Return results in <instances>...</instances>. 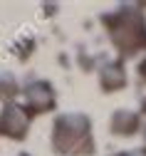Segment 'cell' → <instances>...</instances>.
<instances>
[{
  "label": "cell",
  "mask_w": 146,
  "mask_h": 156,
  "mask_svg": "<svg viewBox=\"0 0 146 156\" xmlns=\"http://www.w3.org/2000/svg\"><path fill=\"white\" fill-rule=\"evenodd\" d=\"M15 94V84H12V77H0V97L3 94Z\"/></svg>",
  "instance_id": "cell-4"
},
{
  "label": "cell",
  "mask_w": 146,
  "mask_h": 156,
  "mask_svg": "<svg viewBox=\"0 0 146 156\" xmlns=\"http://www.w3.org/2000/svg\"><path fill=\"white\" fill-rule=\"evenodd\" d=\"M0 131L8 134V136H15V139H23L25 131H27V119L25 114L20 112V107L15 104H8V109L0 116Z\"/></svg>",
  "instance_id": "cell-2"
},
{
  "label": "cell",
  "mask_w": 146,
  "mask_h": 156,
  "mask_svg": "<svg viewBox=\"0 0 146 156\" xmlns=\"http://www.w3.org/2000/svg\"><path fill=\"white\" fill-rule=\"evenodd\" d=\"M27 99H30V104H32L35 112L50 109V107L55 104V102H52V92H50L47 84H35V87H30V89H27Z\"/></svg>",
  "instance_id": "cell-3"
},
{
  "label": "cell",
  "mask_w": 146,
  "mask_h": 156,
  "mask_svg": "<svg viewBox=\"0 0 146 156\" xmlns=\"http://www.w3.org/2000/svg\"><path fill=\"white\" fill-rule=\"evenodd\" d=\"M55 149L59 154H89V119L79 114L59 116L55 124Z\"/></svg>",
  "instance_id": "cell-1"
}]
</instances>
